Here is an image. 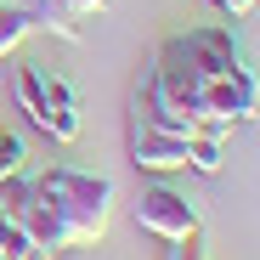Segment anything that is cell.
Segmentation results:
<instances>
[{
	"mask_svg": "<svg viewBox=\"0 0 260 260\" xmlns=\"http://www.w3.org/2000/svg\"><path fill=\"white\" fill-rule=\"evenodd\" d=\"M34 187L46 192V204L57 209V221L68 226L74 249L79 243H96L113 221V181L96 176V170H79V164H57L46 176H34Z\"/></svg>",
	"mask_w": 260,
	"mask_h": 260,
	"instance_id": "obj_1",
	"label": "cell"
},
{
	"mask_svg": "<svg viewBox=\"0 0 260 260\" xmlns=\"http://www.w3.org/2000/svg\"><path fill=\"white\" fill-rule=\"evenodd\" d=\"M12 91H17V108L28 113V124H34V130H46V136H51V142H62V147H74V142H79L85 119H79V96H74V85H68L62 74L40 68V62H17Z\"/></svg>",
	"mask_w": 260,
	"mask_h": 260,
	"instance_id": "obj_2",
	"label": "cell"
},
{
	"mask_svg": "<svg viewBox=\"0 0 260 260\" xmlns=\"http://www.w3.org/2000/svg\"><path fill=\"white\" fill-rule=\"evenodd\" d=\"M130 158H136L142 170H153V176H164V170L215 176V170L226 164V142L221 136H170V130H158L147 113L130 108Z\"/></svg>",
	"mask_w": 260,
	"mask_h": 260,
	"instance_id": "obj_3",
	"label": "cell"
},
{
	"mask_svg": "<svg viewBox=\"0 0 260 260\" xmlns=\"http://www.w3.org/2000/svg\"><path fill=\"white\" fill-rule=\"evenodd\" d=\"M0 209L12 215V221L46 249V254H57V249H74V238H68V226L57 221V209L46 204V192L34 187V176H12V181H0Z\"/></svg>",
	"mask_w": 260,
	"mask_h": 260,
	"instance_id": "obj_4",
	"label": "cell"
},
{
	"mask_svg": "<svg viewBox=\"0 0 260 260\" xmlns=\"http://www.w3.org/2000/svg\"><path fill=\"white\" fill-rule=\"evenodd\" d=\"M136 226L153 232V238H164V243H187V238H198V204L187 192H176V187L153 181L136 198Z\"/></svg>",
	"mask_w": 260,
	"mask_h": 260,
	"instance_id": "obj_5",
	"label": "cell"
},
{
	"mask_svg": "<svg viewBox=\"0 0 260 260\" xmlns=\"http://www.w3.org/2000/svg\"><path fill=\"white\" fill-rule=\"evenodd\" d=\"M170 46H176V51L187 57V68L204 74V79L249 68L243 51H238V40H232V28H221V23H204V28H187V34H170Z\"/></svg>",
	"mask_w": 260,
	"mask_h": 260,
	"instance_id": "obj_6",
	"label": "cell"
},
{
	"mask_svg": "<svg viewBox=\"0 0 260 260\" xmlns=\"http://www.w3.org/2000/svg\"><path fill=\"white\" fill-rule=\"evenodd\" d=\"M0 260H51V254L40 249V243H34V238L12 221L6 209H0Z\"/></svg>",
	"mask_w": 260,
	"mask_h": 260,
	"instance_id": "obj_7",
	"label": "cell"
},
{
	"mask_svg": "<svg viewBox=\"0 0 260 260\" xmlns=\"http://www.w3.org/2000/svg\"><path fill=\"white\" fill-rule=\"evenodd\" d=\"M28 34H34V12L28 6H6V12H0V57L17 51Z\"/></svg>",
	"mask_w": 260,
	"mask_h": 260,
	"instance_id": "obj_8",
	"label": "cell"
},
{
	"mask_svg": "<svg viewBox=\"0 0 260 260\" xmlns=\"http://www.w3.org/2000/svg\"><path fill=\"white\" fill-rule=\"evenodd\" d=\"M23 158H28L23 136H12V130H0V181H12V176H23Z\"/></svg>",
	"mask_w": 260,
	"mask_h": 260,
	"instance_id": "obj_9",
	"label": "cell"
},
{
	"mask_svg": "<svg viewBox=\"0 0 260 260\" xmlns=\"http://www.w3.org/2000/svg\"><path fill=\"white\" fill-rule=\"evenodd\" d=\"M221 12H232V17H243V12H254V0H215Z\"/></svg>",
	"mask_w": 260,
	"mask_h": 260,
	"instance_id": "obj_10",
	"label": "cell"
},
{
	"mask_svg": "<svg viewBox=\"0 0 260 260\" xmlns=\"http://www.w3.org/2000/svg\"><path fill=\"white\" fill-rule=\"evenodd\" d=\"M0 12H6V0H0Z\"/></svg>",
	"mask_w": 260,
	"mask_h": 260,
	"instance_id": "obj_11",
	"label": "cell"
}]
</instances>
